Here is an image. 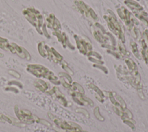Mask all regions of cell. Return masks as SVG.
Wrapping results in <instances>:
<instances>
[{
  "label": "cell",
  "instance_id": "1",
  "mask_svg": "<svg viewBox=\"0 0 148 132\" xmlns=\"http://www.w3.org/2000/svg\"><path fill=\"white\" fill-rule=\"evenodd\" d=\"M16 115L18 118L23 122L28 123L29 122H34V119L33 116L31 112L26 110H18V112L16 111Z\"/></svg>",
  "mask_w": 148,
  "mask_h": 132
},
{
  "label": "cell",
  "instance_id": "2",
  "mask_svg": "<svg viewBox=\"0 0 148 132\" xmlns=\"http://www.w3.org/2000/svg\"><path fill=\"white\" fill-rule=\"evenodd\" d=\"M3 23V20L0 17V23Z\"/></svg>",
  "mask_w": 148,
  "mask_h": 132
}]
</instances>
